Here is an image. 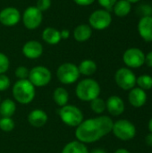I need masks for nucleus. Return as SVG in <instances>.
Instances as JSON below:
<instances>
[{"label": "nucleus", "instance_id": "obj_1", "mask_svg": "<svg viewBox=\"0 0 152 153\" xmlns=\"http://www.w3.org/2000/svg\"><path fill=\"white\" fill-rule=\"evenodd\" d=\"M114 121L108 116L82 121L76 128L75 136L82 143H92L112 132Z\"/></svg>", "mask_w": 152, "mask_h": 153}, {"label": "nucleus", "instance_id": "obj_2", "mask_svg": "<svg viewBox=\"0 0 152 153\" xmlns=\"http://www.w3.org/2000/svg\"><path fill=\"white\" fill-rule=\"evenodd\" d=\"M100 85L99 82L91 78H87L81 81L75 89V93L78 99L83 101H91L99 98L100 94Z\"/></svg>", "mask_w": 152, "mask_h": 153}, {"label": "nucleus", "instance_id": "obj_3", "mask_svg": "<svg viewBox=\"0 0 152 153\" xmlns=\"http://www.w3.org/2000/svg\"><path fill=\"white\" fill-rule=\"evenodd\" d=\"M13 96L21 104L30 103L35 97V87L28 80H18L13 87Z\"/></svg>", "mask_w": 152, "mask_h": 153}, {"label": "nucleus", "instance_id": "obj_4", "mask_svg": "<svg viewBox=\"0 0 152 153\" xmlns=\"http://www.w3.org/2000/svg\"><path fill=\"white\" fill-rule=\"evenodd\" d=\"M112 133L121 141L128 142L133 140L137 133L136 127L133 122L127 119H119L113 124Z\"/></svg>", "mask_w": 152, "mask_h": 153}, {"label": "nucleus", "instance_id": "obj_5", "mask_svg": "<svg viewBox=\"0 0 152 153\" xmlns=\"http://www.w3.org/2000/svg\"><path fill=\"white\" fill-rule=\"evenodd\" d=\"M62 121L72 127H77L83 121V114L80 108L72 105H65L59 110Z\"/></svg>", "mask_w": 152, "mask_h": 153}, {"label": "nucleus", "instance_id": "obj_6", "mask_svg": "<svg viewBox=\"0 0 152 153\" xmlns=\"http://www.w3.org/2000/svg\"><path fill=\"white\" fill-rule=\"evenodd\" d=\"M56 77L63 84H72L80 77L78 66L73 63H64L57 68Z\"/></svg>", "mask_w": 152, "mask_h": 153}, {"label": "nucleus", "instance_id": "obj_7", "mask_svg": "<svg viewBox=\"0 0 152 153\" xmlns=\"http://www.w3.org/2000/svg\"><path fill=\"white\" fill-rule=\"evenodd\" d=\"M112 23L111 13L105 9H99L92 12L89 17V25L91 29L103 30L108 29Z\"/></svg>", "mask_w": 152, "mask_h": 153}, {"label": "nucleus", "instance_id": "obj_8", "mask_svg": "<svg viewBox=\"0 0 152 153\" xmlns=\"http://www.w3.org/2000/svg\"><path fill=\"white\" fill-rule=\"evenodd\" d=\"M136 75L128 67L119 68L115 74V81L119 88L124 91H131L136 86Z\"/></svg>", "mask_w": 152, "mask_h": 153}, {"label": "nucleus", "instance_id": "obj_9", "mask_svg": "<svg viewBox=\"0 0 152 153\" xmlns=\"http://www.w3.org/2000/svg\"><path fill=\"white\" fill-rule=\"evenodd\" d=\"M28 78L34 87H43L50 82L52 74L48 68L42 65H38L30 71Z\"/></svg>", "mask_w": 152, "mask_h": 153}, {"label": "nucleus", "instance_id": "obj_10", "mask_svg": "<svg viewBox=\"0 0 152 153\" xmlns=\"http://www.w3.org/2000/svg\"><path fill=\"white\" fill-rule=\"evenodd\" d=\"M123 61L128 68H140L145 63V54L138 48H130L123 55Z\"/></svg>", "mask_w": 152, "mask_h": 153}, {"label": "nucleus", "instance_id": "obj_11", "mask_svg": "<svg viewBox=\"0 0 152 153\" xmlns=\"http://www.w3.org/2000/svg\"><path fill=\"white\" fill-rule=\"evenodd\" d=\"M43 20V13L36 6H29L22 13V22L26 29L33 30L39 28Z\"/></svg>", "mask_w": 152, "mask_h": 153}, {"label": "nucleus", "instance_id": "obj_12", "mask_svg": "<svg viewBox=\"0 0 152 153\" xmlns=\"http://www.w3.org/2000/svg\"><path fill=\"white\" fill-rule=\"evenodd\" d=\"M21 19V13L15 7L8 6L0 11V23L4 26H14L19 23Z\"/></svg>", "mask_w": 152, "mask_h": 153}, {"label": "nucleus", "instance_id": "obj_13", "mask_svg": "<svg viewBox=\"0 0 152 153\" xmlns=\"http://www.w3.org/2000/svg\"><path fill=\"white\" fill-rule=\"evenodd\" d=\"M106 109L111 116L118 117L125 112V105L124 100L116 95L110 96L106 101Z\"/></svg>", "mask_w": 152, "mask_h": 153}, {"label": "nucleus", "instance_id": "obj_14", "mask_svg": "<svg viewBox=\"0 0 152 153\" xmlns=\"http://www.w3.org/2000/svg\"><path fill=\"white\" fill-rule=\"evenodd\" d=\"M22 54L29 59H37L43 54V46L37 40H29L22 47Z\"/></svg>", "mask_w": 152, "mask_h": 153}, {"label": "nucleus", "instance_id": "obj_15", "mask_svg": "<svg viewBox=\"0 0 152 153\" xmlns=\"http://www.w3.org/2000/svg\"><path fill=\"white\" fill-rule=\"evenodd\" d=\"M148 100V96L145 91L142 90L139 87H134L131 91H129L128 94V101L131 106L134 108H142L143 107Z\"/></svg>", "mask_w": 152, "mask_h": 153}, {"label": "nucleus", "instance_id": "obj_16", "mask_svg": "<svg viewBox=\"0 0 152 153\" xmlns=\"http://www.w3.org/2000/svg\"><path fill=\"white\" fill-rule=\"evenodd\" d=\"M141 38L146 42H152V15L142 16L137 25Z\"/></svg>", "mask_w": 152, "mask_h": 153}, {"label": "nucleus", "instance_id": "obj_17", "mask_svg": "<svg viewBox=\"0 0 152 153\" xmlns=\"http://www.w3.org/2000/svg\"><path fill=\"white\" fill-rule=\"evenodd\" d=\"M28 121L34 127H42L47 121V115L42 109H34L29 114Z\"/></svg>", "mask_w": 152, "mask_h": 153}, {"label": "nucleus", "instance_id": "obj_18", "mask_svg": "<svg viewBox=\"0 0 152 153\" xmlns=\"http://www.w3.org/2000/svg\"><path fill=\"white\" fill-rule=\"evenodd\" d=\"M42 39L48 45H56L62 39L60 30L54 27H47L42 31Z\"/></svg>", "mask_w": 152, "mask_h": 153}, {"label": "nucleus", "instance_id": "obj_19", "mask_svg": "<svg viewBox=\"0 0 152 153\" xmlns=\"http://www.w3.org/2000/svg\"><path fill=\"white\" fill-rule=\"evenodd\" d=\"M92 29L89 24H80L73 30V38L78 42H85L90 39Z\"/></svg>", "mask_w": 152, "mask_h": 153}, {"label": "nucleus", "instance_id": "obj_20", "mask_svg": "<svg viewBox=\"0 0 152 153\" xmlns=\"http://www.w3.org/2000/svg\"><path fill=\"white\" fill-rule=\"evenodd\" d=\"M112 10L116 16L125 17L130 13L132 10V4L127 0H117Z\"/></svg>", "mask_w": 152, "mask_h": 153}, {"label": "nucleus", "instance_id": "obj_21", "mask_svg": "<svg viewBox=\"0 0 152 153\" xmlns=\"http://www.w3.org/2000/svg\"><path fill=\"white\" fill-rule=\"evenodd\" d=\"M80 74L85 76H90L94 74L97 71V64L91 59H85L81 62L78 66Z\"/></svg>", "mask_w": 152, "mask_h": 153}, {"label": "nucleus", "instance_id": "obj_22", "mask_svg": "<svg viewBox=\"0 0 152 153\" xmlns=\"http://www.w3.org/2000/svg\"><path fill=\"white\" fill-rule=\"evenodd\" d=\"M16 110L15 102L10 99H6L0 103V115L3 117H11Z\"/></svg>", "mask_w": 152, "mask_h": 153}, {"label": "nucleus", "instance_id": "obj_23", "mask_svg": "<svg viewBox=\"0 0 152 153\" xmlns=\"http://www.w3.org/2000/svg\"><path fill=\"white\" fill-rule=\"evenodd\" d=\"M53 98H54L56 104L62 108L67 105V102L69 100V94H68V91L65 88L58 87L54 91Z\"/></svg>", "mask_w": 152, "mask_h": 153}, {"label": "nucleus", "instance_id": "obj_24", "mask_svg": "<svg viewBox=\"0 0 152 153\" xmlns=\"http://www.w3.org/2000/svg\"><path fill=\"white\" fill-rule=\"evenodd\" d=\"M62 153H90L87 147L84 143L79 142V141H73L69 143H67Z\"/></svg>", "mask_w": 152, "mask_h": 153}, {"label": "nucleus", "instance_id": "obj_25", "mask_svg": "<svg viewBox=\"0 0 152 153\" xmlns=\"http://www.w3.org/2000/svg\"><path fill=\"white\" fill-rule=\"evenodd\" d=\"M136 85L143 91L152 89V76L149 74H142L136 79Z\"/></svg>", "mask_w": 152, "mask_h": 153}, {"label": "nucleus", "instance_id": "obj_26", "mask_svg": "<svg viewBox=\"0 0 152 153\" xmlns=\"http://www.w3.org/2000/svg\"><path fill=\"white\" fill-rule=\"evenodd\" d=\"M90 108L96 114H102L106 110V101L100 98H96L90 101Z\"/></svg>", "mask_w": 152, "mask_h": 153}, {"label": "nucleus", "instance_id": "obj_27", "mask_svg": "<svg viewBox=\"0 0 152 153\" xmlns=\"http://www.w3.org/2000/svg\"><path fill=\"white\" fill-rule=\"evenodd\" d=\"M14 128V122L11 117L0 118V129L4 132H11Z\"/></svg>", "mask_w": 152, "mask_h": 153}, {"label": "nucleus", "instance_id": "obj_28", "mask_svg": "<svg viewBox=\"0 0 152 153\" xmlns=\"http://www.w3.org/2000/svg\"><path fill=\"white\" fill-rule=\"evenodd\" d=\"M10 66V61L6 55L0 52V74L7 72Z\"/></svg>", "mask_w": 152, "mask_h": 153}, {"label": "nucleus", "instance_id": "obj_29", "mask_svg": "<svg viewBox=\"0 0 152 153\" xmlns=\"http://www.w3.org/2000/svg\"><path fill=\"white\" fill-rule=\"evenodd\" d=\"M30 70L25 66H18L15 70V76L19 80H24L29 77Z\"/></svg>", "mask_w": 152, "mask_h": 153}, {"label": "nucleus", "instance_id": "obj_30", "mask_svg": "<svg viewBox=\"0 0 152 153\" xmlns=\"http://www.w3.org/2000/svg\"><path fill=\"white\" fill-rule=\"evenodd\" d=\"M10 83H11V82L7 75H5L4 74H0V91H6L9 88Z\"/></svg>", "mask_w": 152, "mask_h": 153}, {"label": "nucleus", "instance_id": "obj_31", "mask_svg": "<svg viewBox=\"0 0 152 153\" xmlns=\"http://www.w3.org/2000/svg\"><path fill=\"white\" fill-rule=\"evenodd\" d=\"M51 0H38L37 4H36V7L41 11V12H45L47 10H48L51 6Z\"/></svg>", "mask_w": 152, "mask_h": 153}, {"label": "nucleus", "instance_id": "obj_32", "mask_svg": "<svg viewBox=\"0 0 152 153\" xmlns=\"http://www.w3.org/2000/svg\"><path fill=\"white\" fill-rule=\"evenodd\" d=\"M99 4L107 11H111L117 0H98Z\"/></svg>", "mask_w": 152, "mask_h": 153}, {"label": "nucleus", "instance_id": "obj_33", "mask_svg": "<svg viewBox=\"0 0 152 153\" xmlns=\"http://www.w3.org/2000/svg\"><path fill=\"white\" fill-rule=\"evenodd\" d=\"M96 0H73V2L80 6H88L92 4Z\"/></svg>", "mask_w": 152, "mask_h": 153}, {"label": "nucleus", "instance_id": "obj_34", "mask_svg": "<svg viewBox=\"0 0 152 153\" xmlns=\"http://www.w3.org/2000/svg\"><path fill=\"white\" fill-rule=\"evenodd\" d=\"M147 66L152 68V51L149 52L147 55H145V63Z\"/></svg>", "mask_w": 152, "mask_h": 153}, {"label": "nucleus", "instance_id": "obj_35", "mask_svg": "<svg viewBox=\"0 0 152 153\" xmlns=\"http://www.w3.org/2000/svg\"><path fill=\"white\" fill-rule=\"evenodd\" d=\"M60 34H61L62 39H67L70 37V30L67 29L62 30H60Z\"/></svg>", "mask_w": 152, "mask_h": 153}, {"label": "nucleus", "instance_id": "obj_36", "mask_svg": "<svg viewBox=\"0 0 152 153\" xmlns=\"http://www.w3.org/2000/svg\"><path fill=\"white\" fill-rule=\"evenodd\" d=\"M145 143L148 146L152 147V133H150L149 134L146 135V137H145Z\"/></svg>", "mask_w": 152, "mask_h": 153}, {"label": "nucleus", "instance_id": "obj_37", "mask_svg": "<svg viewBox=\"0 0 152 153\" xmlns=\"http://www.w3.org/2000/svg\"><path fill=\"white\" fill-rule=\"evenodd\" d=\"M114 153H131L128 150H126V149H124V148H121V149H118V150H116V152Z\"/></svg>", "mask_w": 152, "mask_h": 153}, {"label": "nucleus", "instance_id": "obj_38", "mask_svg": "<svg viewBox=\"0 0 152 153\" xmlns=\"http://www.w3.org/2000/svg\"><path fill=\"white\" fill-rule=\"evenodd\" d=\"M90 153H107V152L103 149H95V150L91 151Z\"/></svg>", "mask_w": 152, "mask_h": 153}, {"label": "nucleus", "instance_id": "obj_39", "mask_svg": "<svg viewBox=\"0 0 152 153\" xmlns=\"http://www.w3.org/2000/svg\"><path fill=\"white\" fill-rule=\"evenodd\" d=\"M148 128H149V131L150 133H152V117L150 119L149 121V124H148Z\"/></svg>", "mask_w": 152, "mask_h": 153}, {"label": "nucleus", "instance_id": "obj_40", "mask_svg": "<svg viewBox=\"0 0 152 153\" xmlns=\"http://www.w3.org/2000/svg\"><path fill=\"white\" fill-rule=\"evenodd\" d=\"M128 2H130L131 4H135V3H138V2H140L141 0H127Z\"/></svg>", "mask_w": 152, "mask_h": 153}, {"label": "nucleus", "instance_id": "obj_41", "mask_svg": "<svg viewBox=\"0 0 152 153\" xmlns=\"http://www.w3.org/2000/svg\"><path fill=\"white\" fill-rule=\"evenodd\" d=\"M0 101H1V100H0ZM0 103H1V102H0Z\"/></svg>", "mask_w": 152, "mask_h": 153}]
</instances>
